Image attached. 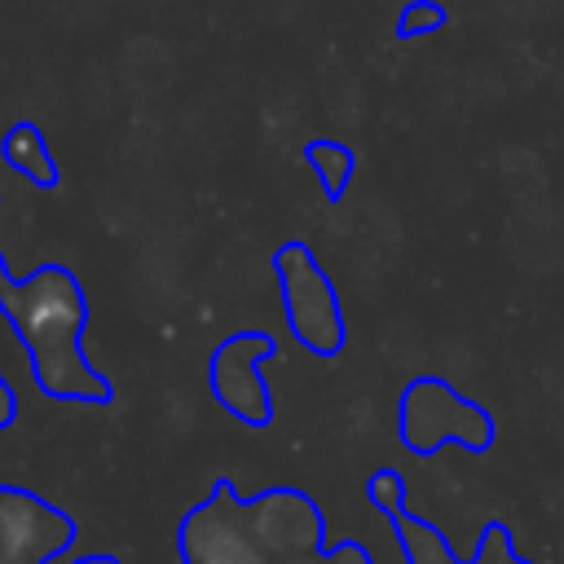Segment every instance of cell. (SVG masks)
<instances>
[{
	"instance_id": "obj_1",
	"label": "cell",
	"mask_w": 564,
	"mask_h": 564,
	"mask_svg": "<svg viewBox=\"0 0 564 564\" xmlns=\"http://www.w3.org/2000/svg\"><path fill=\"white\" fill-rule=\"evenodd\" d=\"M13 326L22 330L35 375L48 392L62 397H106V383L88 370L79 357V330H84V300L70 273L62 269H40L31 282L9 295Z\"/></svg>"
},
{
	"instance_id": "obj_2",
	"label": "cell",
	"mask_w": 564,
	"mask_h": 564,
	"mask_svg": "<svg viewBox=\"0 0 564 564\" xmlns=\"http://www.w3.org/2000/svg\"><path fill=\"white\" fill-rule=\"evenodd\" d=\"M273 273H278V291L286 304L291 335L308 352L335 357L344 348V308H339V295L326 269L313 260L304 242H286L273 251Z\"/></svg>"
},
{
	"instance_id": "obj_3",
	"label": "cell",
	"mask_w": 564,
	"mask_h": 564,
	"mask_svg": "<svg viewBox=\"0 0 564 564\" xmlns=\"http://www.w3.org/2000/svg\"><path fill=\"white\" fill-rule=\"evenodd\" d=\"M401 441L414 454L441 449L449 441H458L467 449H485L494 441V423L476 401L458 397L445 379L423 375L401 397Z\"/></svg>"
},
{
	"instance_id": "obj_4",
	"label": "cell",
	"mask_w": 564,
	"mask_h": 564,
	"mask_svg": "<svg viewBox=\"0 0 564 564\" xmlns=\"http://www.w3.org/2000/svg\"><path fill=\"white\" fill-rule=\"evenodd\" d=\"M181 551L185 564H269V551L251 529L247 502L234 489H220L189 511L181 529Z\"/></svg>"
},
{
	"instance_id": "obj_5",
	"label": "cell",
	"mask_w": 564,
	"mask_h": 564,
	"mask_svg": "<svg viewBox=\"0 0 564 564\" xmlns=\"http://www.w3.org/2000/svg\"><path fill=\"white\" fill-rule=\"evenodd\" d=\"M273 357V335L264 330H242V335H229L216 357H212V392L216 401L251 423V427H264L269 414H273V401H269V388L260 379V366Z\"/></svg>"
},
{
	"instance_id": "obj_6",
	"label": "cell",
	"mask_w": 564,
	"mask_h": 564,
	"mask_svg": "<svg viewBox=\"0 0 564 564\" xmlns=\"http://www.w3.org/2000/svg\"><path fill=\"white\" fill-rule=\"evenodd\" d=\"M247 516H251V529H256L260 546L278 560L317 555V546L326 538L322 511L300 489H269V494L247 502Z\"/></svg>"
},
{
	"instance_id": "obj_7",
	"label": "cell",
	"mask_w": 564,
	"mask_h": 564,
	"mask_svg": "<svg viewBox=\"0 0 564 564\" xmlns=\"http://www.w3.org/2000/svg\"><path fill=\"white\" fill-rule=\"evenodd\" d=\"M70 524L44 502L0 489V564H48L62 551Z\"/></svg>"
},
{
	"instance_id": "obj_8",
	"label": "cell",
	"mask_w": 564,
	"mask_h": 564,
	"mask_svg": "<svg viewBox=\"0 0 564 564\" xmlns=\"http://www.w3.org/2000/svg\"><path fill=\"white\" fill-rule=\"evenodd\" d=\"M304 159H308V167L317 172V181H322V189H326L330 198L344 194V185L352 181V167H357L352 150L339 145V141H308Z\"/></svg>"
},
{
	"instance_id": "obj_9",
	"label": "cell",
	"mask_w": 564,
	"mask_h": 564,
	"mask_svg": "<svg viewBox=\"0 0 564 564\" xmlns=\"http://www.w3.org/2000/svg\"><path fill=\"white\" fill-rule=\"evenodd\" d=\"M4 154L18 172H26L31 181H53V159H48V145L44 137L31 128V123H18L9 137H4Z\"/></svg>"
},
{
	"instance_id": "obj_10",
	"label": "cell",
	"mask_w": 564,
	"mask_h": 564,
	"mask_svg": "<svg viewBox=\"0 0 564 564\" xmlns=\"http://www.w3.org/2000/svg\"><path fill=\"white\" fill-rule=\"evenodd\" d=\"M441 22H445V9H441V4H432V0H414V4H405L397 31H401V35H419V31H436Z\"/></svg>"
},
{
	"instance_id": "obj_11",
	"label": "cell",
	"mask_w": 564,
	"mask_h": 564,
	"mask_svg": "<svg viewBox=\"0 0 564 564\" xmlns=\"http://www.w3.org/2000/svg\"><path fill=\"white\" fill-rule=\"evenodd\" d=\"M370 502L397 516V511H401V476H397V471H379V476L370 480Z\"/></svg>"
},
{
	"instance_id": "obj_12",
	"label": "cell",
	"mask_w": 564,
	"mask_h": 564,
	"mask_svg": "<svg viewBox=\"0 0 564 564\" xmlns=\"http://www.w3.org/2000/svg\"><path fill=\"white\" fill-rule=\"evenodd\" d=\"M326 564H370V555H366L361 546L348 542V546H335V551L326 555Z\"/></svg>"
},
{
	"instance_id": "obj_13",
	"label": "cell",
	"mask_w": 564,
	"mask_h": 564,
	"mask_svg": "<svg viewBox=\"0 0 564 564\" xmlns=\"http://www.w3.org/2000/svg\"><path fill=\"white\" fill-rule=\"evenodd\" d=\"M282 564H326V555H295V560H282Z\"/></svg>"
},
{
	"instance_id": "obj_14",
	"label": "cell",
	"mask_w": 564,
	"mask_h": 564,
	"mask_svg": "<svg viewBox=\"0 0 564 564\" xmlns=\"http://www.w3.org/2000/svg\"><path fill=\"white\" fill-rule=\"evenodd\" d=\"M75 564H115L110 555H84V560H75Z\"/></svg>"
},
{
	"instance_id": "obj_15",
	"label": "cell",
	"mask_w": 564,
	"mask_h": 564,
	"mask_svg": "<svg viewBox=\"0 0 564 564\" xmlns=\"http://www.w3.org/2000/svg\"><path fill=\"white\" fill-rule=\"evenodd\" d=\"M507 564H520V560H507Z\"/></svg>"
}]
</instances>
